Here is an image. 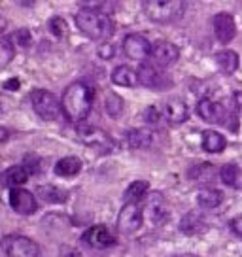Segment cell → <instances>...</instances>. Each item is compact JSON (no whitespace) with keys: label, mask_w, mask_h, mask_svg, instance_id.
Listing matches in <instances>:
<instances>
[{"label":"cell","mask_w":242,"mask_h":257,"mask_svg":"<svg viewBox=\"0 0 242 257\" xmlns=\"http://www.w3.org/2000/svg\"><path fill=\"white\" fill-rule=\"evenodd\" d=\"M125 140L131 148H146L152 144V133L146 128H131L125 135Z\"/></svg>","instance_id":"26"},{"label":"cell","mask_w":242,"mask_h":257,"mask_svg":"<svg viewBox=\"0 0 242 257\" xmlns=\"http://www.w3.org/2000/svg\"><path fill=\"white\" fill-rule=\"evenodd\" d=\"M12 40H16L19 48H29L31 46V32H29V29H19V31L14 32Z\"/></svg>","instance_id":"32"},{"label":"cell","mask_w":242,"mask_h":257,"mask_svg":"<svg viewBox=\"0 0 242 257\" xmlns=\"http://www.w3.org/2000/svg\"><path fill=\"white\" fill-rule=\"evenodd\" d=\"M112 81L115 85H121V87H135L138 83L137 70H133L127 64H121L112 72Z\"/></svg>","instance_id":"21"},{"label":"cell","mask_w":242,"mask_h":257,"mask_svg":"<svg viewBox=\"0 0 242 257\" xmlns=\"http://www.w3.org/2000/svg\"><path fill=\"white\" fill-rule=\"evenodd\" d=\"M152 57H154V61L159 66H170V64H174L178 61L180 49L172 42L161 40L152 46Z\"/></svg>","instance_id":"12"},{"label":"cell","mask_w":242,"mask_h":257,"mask_svg":"<svg viewBox=\"0 0 242 257\" xmlns=\"http://www.w3.org/2000/svg\"><path fill=\"white\" fill-rule=\"evenodd\" d=\"M197 113H199V117H201L202 121L212 123V125H216V123H225V119L229 117L225 106L219 104V102H214V100H208V98H204V100H201V102L197 104Z\"/></svg>","instance_id":"11"},{"label":"cell","mask_w":242,"mask_h":257,"mask_svg":"<svg viewBox=\"0 0 242 257\" xmlns=\"http://www.w3.org/2000/svg\"><path fill=\"white\" fill-rule=\"evenodd\" d=\"M53 170H55L57 176L72 178L81 170V161H80V157H76V155H68V157H63V159L57 161V165Z\"/></svg>","instance_id":"18"},{"label":"cell","mask_w":242,"mask_h":257,"mask_svg":"<svg viewBox=\"0 0 242 257\" xmlns=\"http://www.w3.org/2000/svg\"><path fill=\"white\" fill-rule=\"evenodd\" d=\"M144 212V216L148 217V221L152 225H161L167 219V202L161 193H150L148 195V206Z\"/></svg>","instance_id":"10"},{"label":"cell","mask_w":242,"mask_h":257,"mask_svg":"<svg viewBox=\"0 0 242 257\" xmlns=\"http://www.w3.org/2000/svg\"><path fill=\"white\" fill-rule=\"evenodd\" d=\"M0 248L8 257H38L40 255V246L29 238V236H21V234H10L4 236L0 242Z\"/></svg>","instance_id":"5"},{"label":"cell","mask_w":242,"mask_h":257,"mask_svg":"<svg viewBox=\"0 0 242 257\" xmlns=\"http://www.w3.org/2000/svg\"><path fill=\"white\" fill-rule=\"evenodd\" d=\"M218 174V170L214 169L208 163H202V165H195L189 169V178L197 180V182H212Z\"/></svg>","instance_id":"27"},{"label":"cell","mask_w":242,"mask_h":257,"mask_svg":"<svg viewBox=\"0 0 242 257\" xmlns=\"http://www.w3.org/2000/svg\"><path fill=\"white\" fill-rule=\"evenodd\" d=\"M76 25L91 40H106L113 34V21L110 16L95 12V10H81L76 14Z\"/></svg>","instance_id":"2"},{"label":"cell","mask_w":242,"mask_h":257,"mask_svg":"<svg viewBox=\"0 0 242 257\" xmlns=\"http://www.w3.org/2000/svg\"><path fill=\"white\" fill-rule=\"evenodd\" d=\"M8 137H10L8 128L0 127V144H2V142H6V140H8Z\"/></svg>","instance_id":"37"},{"label":"cell","mask_w":242,"mask_h":257,"mask_svg":"<svg viewBox=\"0 0 242 257\" xmlns=\"http://www.w3.org/2000/svg\"><path fill=\"white\" fill-rule=\"evenodd\" d=\"M148 191H150V184L146 180H137L125 189L123 193V199H125V204H137L142 199L148 197Z\"/></svg>","instance_id":"20"},{"label":"cell","mask_w":242,"mask_h":257,"mask_svg":"<svg viewBox=\"0 0 242 257\" xmlns=\"http://www.w3.org/2000/svg\"><path fill=\"white\" fill-rule=\"evenodd\" d=\"M172 257H197L193 253H178V255H172Z\"/></svg>","instance_id":"39"},{"label":"cell","mask_w":242,"mask_h":257,"mask_svg":"<svg viewBox=\"0 0 242 257\" xmlns=\"http://www.w3.org/2000/svg\"><path fill=\"white\" fill-rule=\"evenodd\" d=\"M142 8L152 21L159 25H169L184 16L186 4L180 0H146Z\"/></svg>","instance_id":"3"},{"label":"cell","mask_w":242,"mask_h":257,"mask_svg":"<svg viewBox=\"0 0 242 257\" xmlns=\"http://www.w3.org/2000/svg\"><path fill=\"white\" fill-rule=\"evenodd\" d=\"M83 240L93 248H110L115 244V236L108 231L106 225H95L83 233Z\"/></svg>","instance_id":"14"},{"label":"cell","mask_w":242,"mask_h":257,"mask_svg":"<svg viewBox=\"0 0 242 257\" xmlns=\"http://www.w3.org/2000/svg\"><path fill=\"white\" fill-rule=\"evenodd\" d=\"M123 53L133 61H144L152 55V44L140 34H127L123 38Z\"/></svg>","instance_id":"8"},{"label":"cell","mask_w":242,"mask_h":257,"mask_svg":"<svg viewBox=\"0 0 242 257\" xmlns=\"http://www.w3.org/2000/svg\"><path fill=\"white\" fill-rule=\"evenodd\" d=\"M180 231L189 234V236L204 233L206 231V219L199 212H189L180 219Z\"/></svg>","instance_id":"17"},{"label":"cell","mask_w":242,"mask_h":257,"mask_svg":"<svg viewBox=\"0 0 242 257\" xmlns=\"http://www.w3.org/2000/svg\"><path fill=\"white\" fill-rule=\"evenodd\" d=\"M4 89H6V91H17V89H19V80L14 78V80L6 81V83H4Z\"/></svg>","instance_id":"36"},{"label":"cell","mask_w":242,"mask_h":257,"mask_svg":"<svg viewBox=\"0 0 242 257\" xmlns=\"http://www.w3.org/2000/svg\"><path fill=\"white\" fill-rule=\"evenodd\" d=\"M163 115L172 123V125H180L189 117V110H187L186 102L182 98H170L163 104Z\"/></svg>","instance_id":"15"},{"label":"cell","mask_w":242,"mask_h":257,"mask_svg":"<svg viewBox=\"0 0 242 257\" xmlns=\"http://www.w3.org/2000/svg\"><path fill=\"white\" fill-rule=\"evenodd\" d=\"M76 137L80 138L83 144H87L89 148H95L100 152H110L113 148L112 138L106 135L104 131H100L97 127H87V125H78L76 127Z\"/></svg>","instance_id":"6"},{"label":"cell","mask_w":242,"mask_h":257,"mask_svg":"<svg viewBox=\"0 0 242 257\" xmlns=\"http://www.w3.org/2000/svg\"><path fill=\"white\" fill-rule=\"evenodd\" d=\"M91 106H93V89L83 81H74L72 85H68L61 98V108L65 117L76 125L85 121L91 112Z\"/></svg>","instance_id":"1"},{"label":"cell","mask_w":242,"mask_h":257,"mask_svg":"<svg viewBox=\"0 0 242 257\" xmlns=\"http://www.w3.org/2000/svg\"><path fill=\"white\" fill-rule=\"evenodd\" d=\"M219 178H221V182L229 187H242V170L240 167H236L233 163H229V165H223L221 169H219Z\"/></svg>","instance_id":"24"},{"label":"cell","mask_w":242,"mask_h":257,"mask_svg":"<svg viewBox=\"0 0 242 257\" xmlns=\"http://www.w3.org/2000/svg\"><path fill=\"white\" fill-rule=\"evenodd\" d=\"M231 229L234 231V234H238V236H242V216L234 217L233 221H231Z\"/></svg>","instance_id":"35"},{"label":"cell","mask_w":242,"mask_h":257,"mask_svg":"<svg viewBox=\"0 0 242 257\" xmlns=\"http://www.w3.org/2000/svg\"><path fill=\"white\" fill-rule=\"evenodd\" d=\"M0 113H2V104H0Z\"/></svg>","instance_id":"40"},{"label":"cell","mask_w":242,"mask_h":257,"mask_svg":"<svg viewBox=\"0 0 242 257\" xmlns=\"http://www.w3.org/2000/svg\"><path fill=\"white\" fill-rule=\"evenodd\" d=\"M214 32H216V38L221 44H229L236 34V25H234V17L231 14L221 12L214 17Z\"/></svg>","instance_id":"13"},{"label":"cell","mask_w":242,"mask_h":257,"mask_svg":"<svg viewBox=\"0 0 242 257\" xmlns=\"http://www.w3.org/2000/svg\"><path fill=\"white\" fill-rule=\"evenodd\" d=\"M104 106L110 117H119L121 112H123V98H121L119 95H115L113 91H108V93H106Z\"/></svg>","instance_id":"29"},{"label":"cell","mask_w":242,"mask_h":257,"mask_svg":"<svg viewBox=\"0 0 242 257\" xmlns=\"http://www.w3.org/2000/svg\"><path fill=\"white\" fill-rule=\"evenodd\" d=\"M31 100H33V108L36 115L44 121H57L63 112L61 100L46 89H34L31 93Z\"/></svg>","instance_id":"4"},{"label":"cell","mask_w":242,"mask_h":257,"mask_svg":"<svg viewBox=\"0 0 242 257\" xmlns=\"http://www.w3.org/2000/svg\"><path fill=\"white\" fill-rule=\"evenodd\" d=\"M38 197H40L44 202H49V204H61V202H65L68 199V193L65 189H61V187H57V185H51V184H46V185H38Z\"/></svg>","instance_id":"19"},{"label":"cell","mask_w":242,"mask_h":257,"mask_svg":"<svg viewBox=\"0 0 242 257\" xmlns=\"http://www.w3.org/2000/svg\"><path fill=\"white\" fill-rule=\"evenodd\" d=\"M137 76H138V83L140 85H144V87H159L163 81V74L161 70H157L152 63H142L138 66L137 70Z\"/></svg>","instance_id":"16"},{"label":"cell","mask_w":242,"mask_h":257,"mask_svg":"<svg viewBox=\"0 0 242 257\" xmlns=\"http://www.w3.org/2000/svg\"><path fill=\"white\" fill-rule=\"evenodd\" d=\"M144 221V212L138 204H125L117 216V229L121 233H137Z\"/></svg>","instance_id":"7"},{"label":"cell","mask_w":242,"mask_h":257,"mask_svg":"<svg viewBox=\"0 0 242 257\" xmlns=\"http://www.w3.org/2000/svg\"><path fill=\"white\" fill-rule=\"evenodd\" d=\"M49 32L61 40L68 34V25L63 17H53V19H49Z\"/></svg>","instance_id":"31"},{"label":"cell","mask_w":242,"mask_h":257,"mask_svg":"<svg viewBox=\"0 0 242 257\" xmlns=\"http://www.w3.org/2000/svg\"><path fill=\"white\" fill-rule=\"evenodd\" d=\"M6 184L8 185H14V187H19V185H23L27 180H29V170L25 169L23 165H16V167H10L6 170Z\"/></svg>","instance_id":"28"},{"label":"cell","mask_w":242,"mask_h":257,"mask_svg":"<svg viewBox=\"0 0 242 257\" xmlns=\"http://www.w3.org/2000/svg\"><path fill=\"white\" fill-rule=\"evenodd\" d=\"M16 55V49H14V42L8 38H0V70H4Z\"/></svg>","instance_id":"30"},{"label":"cell","mask_w":242,"mask_h":257,"mask_svg":"<svg viewBox=\"0 0 242 257\" xmlns=\"http://www.w3.org/2000/svg\"><path fill=\"white\" fill-rule=\"evenodd\" d=\"M10 206L14 208V212L21 214V216H31L38 208L36 197L31 191L23 189V187H14L10 191Z\"/></svg>","instance_id":"9"},{"label":"cell","mask_w":242,"mask_h":257,"mask_svg":"<svg viewBox=\"0 0 242 257\" xmlns=\"http://www.w3.org/2000/svg\"><path fill=\"white\" fill-rule=\"evenodd\" d=\"M221 201H223V195L214 187H204L199 191V197H197V202L201 208H216Z\"/></svg>","instance_id":"25"},{"label":"cell","mask_w":242,"mask_h":257,"mask_svg":"<svg viewBox=\"0 0 242 257\" xmlns=\"http://www.w3.org/2000/svg\"><path fill=\"white\" fill-rule=\"evenodd\" d=\"M161 110L159 108H155V106H150V108H146L144 110V119L148 123H159L161 119Z\"/></svg>","instance_id":"33"},{"label":"cell","mask_w":242,"mask_h":257,"mask_svg":"<svg viewBox=\"0 0 242 257\" xmlns=\"http://www.w3.org/2000/svg\"><path fill=\"white\" fill-rule=\"evenodd\" d=\"M238 53L236 51H231V49H225V51H219L218 55H216V64H218V68L221 70L223 74H234L238 70Z\"/></svg>","instance_id":"22"},{"label":"cell","mask_w":242,"mask_h":257,"mask_svg":"<svg viewBox=\"0 0 242 257\" xmlns=\"http://www.w3.org/2000/svg\"><path fill=\"white\" fill-rule=\"evenodd\" d=\"M227 140L223 135H219L216 131H206L202 137V150L208 153H221L225 150Z\"/></svg>","instance_id":"23"},{"label":"cell","mask_w":242,"mask_h":257,"mask_svg":"<svg viewBox=\"0 0 242 257\" xmlns=\"http://www.w3.org/2000/svg\"><path fill=\"white\" fill-rule=\"evenodd\" d=\"M6 27H8V21H6L4 17H0V34L6 31Z\"/></svg>","instance_id":"38"},{"label":"cell","mask_w":242,"mask_h":257,"mask_svg":"<svg viewBox=\"0 0 242 257\" xmlns=\"http://www.w3.org/2000/svg\"><path fill=\"white\" fill-rule=\"evenodd\" d=\"M98 53H100L102 59H110V57L115 55V48H113L112 44H104V46L98 48Z\"/></svg>","instance_id":"34"}]
</instances>
